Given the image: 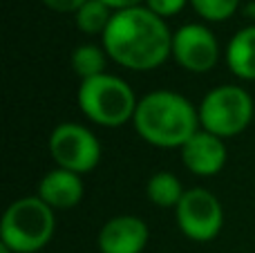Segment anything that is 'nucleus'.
<instances>
[{"label":"nucleus","instance_id":"obj_10","mask_svg":"<svg viewBox=\"0 0 255 253\" xmlns=\"http://www.w3.org/2000/svg\"><path fill=\"white\" fill-rule=\"evenodd\" d=\"M150 229L139 215L121 213L103 222L97 236L99 253H143Z\"/></svg>","mask_w":255,"mask_h":253},{"label":"nucleus","instance_id":"obj_17","mask_svg":"<svg viewBox=\"0 0 255 253\" xmlns=\"http://www.w3.org/2000/svg\"><path fill=\"white\" fill-rule=\"evenodd\" d=\"M145 7L152 13H157L159 18H172L177 13H181L186 9V4H190V0H145Z\"/></svg>","mask_w":255,"mask_h":253},{"label":"nucleus","instance_id":"obj_13","mask_svg":"<svg viewBox=\"0 0 255 253\" xmlns=\"http://www.w3.org/2000/svg\"><path fill=\"white\" fill-rule=\"evenodd\" d=\"M184 193L186 188L181 179L170 170H157L145 182V197L150 204L159 206V209H177Z\"/></svg>","mask_w":255,"mask_h":253},{"label":"nucleus","instance_id":"obj_11","mask_svg":"<svg viewBox=\"0 0 255 253\" xmlns=\"http://www.w3.org/2000/svg\"><path fill=\"white\" fill-rule=\"evenodd\" d=\"M36 195L47 206H52L54 211L74 209V206L81 204V200L85 195L83 175H76L72 170L54 166L38 182V193Z\"/></svg>","mask_w":255,"mask_h":253},{"label":"nucleus","instance_id":"obj_3","mask_svg":"<svg viewBox=\"0 0 255 253\" xmlns=\"http://www.w3.org/2000/svg\"><path fill=\"white\" fill-rule=\"evenodd\" d=\"M56 233V211L38 195L13 200L0 220V245L13 253H38Z\"/></svg>","mask_w":255,"mask_h":253},{"label":"nucleus","instance_id":"obj_1","mask_svg":"<svg viewBox=\"0 0 255 253\" xmlns=\"http://www.w3.org/2000/svg\"><path fill=\"white\" fill-rule=\"evenodd\" d=\"M101 45L110 61L124 70L150 72L170 58L172 31L163 18L141 4L115 11Z\"/></svg>","mask_w":255,"mask_h":253},{"label":"nucleus","instance_id":"obj_8","mask_svg":"<svg viewBox=\"0 0 255 253\" xmlns=\"http://www.w3.org/2000/svg\"><path fill=\"white\" fill-rule=\"evenodd\" d=\"M215 31L204 22H186L172 31L170 58L190 74H206L222 58Z\"/></svg>","mask_w":255,"mask_h":253},{"label":"nucleus","instance_id":"obj_21","mask_svg":"<svg viewBox=\"0 0 255 253\" xmlns=\"http://www.w3.org/2000/svg\"><path fill=\"white\" fill-rule=\"evenodd\" d=\"M0 253H13L9 247H4V245H0Z\"/></svg>","mask_w":255,"mask_h":253},{"label":"nucleus","instance_id":"obj_6","mask_svg":"<svg viewBox=\"0 0 255 253\" xmlns=\"http://www.w3.org/2000/svg\"><path fill=\"white\" fill-rule=\"evenodd\" d=\"M49 157L58 168L72 170L76 175H88L99 166L103 148L94 130L76 121H63L54 126L47 139Z\"/></svg>","mask_w":255,"mask_h":253},{"label":"nucleus","instance_id":"obj_18","mask_svg":"<svg viewBox=\"0 0 255 253\" xmlns=\"http://www.w3.org/2000/svg\"><path fill=\"white\" fill-rule=\"evenodd\" d=\"M40 2L56 13H72V16H74L88 0H40Z\"/></svg>","mask_w":255,"mask_h":253},{"label":"nucleus","instance_id":"obj_9","mask_svg":"<svg viewBox=\"0 0 255 253\" xmlns=\"http://www.w3.org/2000/svg\"><path fill=\"white\" fill-rule=\"evenodd\" d=\"M181 164L186 166L190 175L195 177H215L224 170L229 161V148L226 139L211 134L199 128L179 150Z\"/></svg>","mask_w":255,"mask_h":253},{"label":"nucleus","instance_id":"obj_12","mask_svg":"<svg viewBox=\"0 0 255 253\" xmlns=\"http://www.w3.org/2000/svg\"><path fill=\"white\" fill-rule=\"evenodd\" d=\"M224 61L240 81H255V25L238 29L226 43Z\"/></svg>","mask_w":255,"mask_h":253},{"label":"nucleus","instance_id":"obj_5","mask_svg":"<svg viewBox=\"0 0 255 253\" xmlns=\"http://www.w3.org/2000/svg\"><path fill=\"white\" fill-rule=\"evenodd\" d=\"M199 126L211 134L231 139L242 134L255 117V101L249 90L238 83L211 88L197 106Z\"/></svg>","mask_w":255,"mask_h":253},{"label":"nucleus","instance_id":"obj_20","mask_svg":"<svg viewBox=\"0 0 255 253\" xmlns=\"http://www.w3.org/2000/svg\"><path fill=\"white\" fill-rule=\"evenodd\" d=\"M242 11H244V16L251 20V25H255V0H249V2L242 7Z\"/></svg>","mask_w":255,"mask_h":253},{"label":"nucleus","instance_id":"obj_15","mask_svg":"<svg viewBox=\"0 0 255 253\" xmlns=\"http://www.w3.org/2000/svg\"><path fill=\"white\" fill-rule=\"evenodd\" d=\"M112 16H115V11L103 0H88L74 13V25L85 36H103L108 25H110Z\"/></svg>","mask_w":255,"mask_h":253},{"label":"nucleus","instance_id":"obj_19","mask_svg":"<svg viewBox=\"0 0 255 253\" xmlns=\"http://www.w3.org/2000/svg\"><path fill=\"white\" fill-rule=\"evenodd\" d=\"M112 11H121V9H132V7H141L145 0H103Z\"/></svg>","mask_w":255,"mask_h":253},{"label":"nucleus","instance_id":"obj_7","mask_svg":"<svg viewBox=\"0 0 255 253\" xmlns=\"http://www.w3.org/2000/svg\"><path fill=\"white\" fill-rule=\"evenodd\" d=\"M175 222L181 236L190 242L206 245L222 233L224 227V206L220 197L204 186L186 188L184 197L175 209Z\"/></svg>","mask_w":255,"mask_h":253},{"label":"nucleus","instance_id":"obj_2","mask_svg":"<svg viewBox=\"0 0 255 253\" xmlns=\"http://www.w3.org/2000/svg\"><path fill=\"white\" fill-rule=\"evenodd\" d=\"M132 128L152 148L181 150V146L202 126H199L197 106L188 97L161 88L139 99L132 117Z\"/></svg>","mask_w":255,"mask_h":253},{"label":"nucleus","instance_id":"obj_14","mask_svg":"<svg viewBox=\"0 0 255 253\" xmlns=\"http://www.w3.org/2000/svg\"><path fill=\"white\" fill-rule=\"evenodd\" d=\"M108 61H110V56H108L106 47H103V45H97V43L79 45V47L72 49V56H70L72 70H74V74L79 76L81 81L106 74Z\"/></svg>","mask_w":255,"mask_h":253},{"label":"nucleus","instance_id":"obj_4","mask_svg":"<svg viewBox=\"0 0 255 253\" xmlns=\"http://www.w3.org/2000/svg\"><path fill=\"white\" fill-rule=\"evenodd\" d=\"M76 103L90 124L103 128H121L128 121L132 124L139 97L126 79L106 72L101 76L81 81Z\"/></svg>","mask_w":255,"mask_h":253},{"label":"nucleus","instance_id":"obj_16","mask_svg":"<svg viewBox=\"0 0 255 253\" xmlns=\"http://www.w3.org/2000/svg\"><path fill=\"white\" fill-rule=\"evenodd\" d=\"M190 7L204 22H226L238 13L242 0H190Z\"/></svg>","mask_w":255,"mask_h":253}]
</instances>
